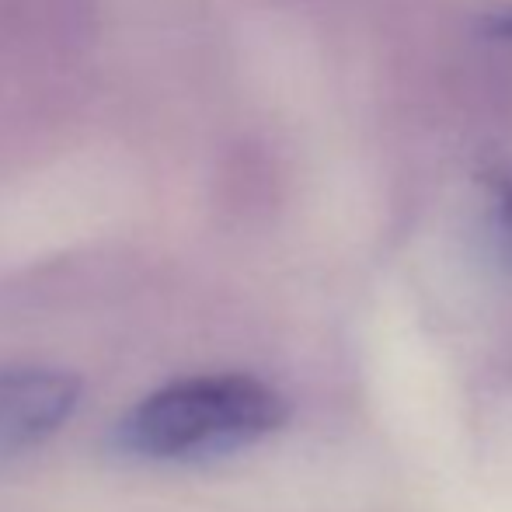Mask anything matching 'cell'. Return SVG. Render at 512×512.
I'll use <instances>...</instances> for the list:
<instances>
[{"label":"cell","mask_w":512,"mask_h":512,"mask_svg":"<svg viewBox=\"0 0 512 512\" xmlns=\"http://www.w3.org/2000/svg\"><path fill=\"white\" fill-rule=\"evenodd\" d=\"M290 405L248 373H199L150 391L115 425V446L150 464H199L237 453L286 425Z\"/></svg>","instance_id":"6da1fadb"},{"label":"cell","mask_w":512,"mask_h":512,"mask_svg":"<svg viewBox=\"0 0 512 512\" xmlns=\"http://www.w3.org/2000/svg\"><path fill=\"white\" fill-rule=\"evenodd\" d=\"M81 401V380L46 363H0V457L46 443Z\"/></svg>","instance_id":"7a4b0ae2"},{"label":"cell","mask_w":512,"mask_h":512,"mask_svg":"<svg viewBox=\"0 0 512 512\" xmlns=\"http://www.w3.org/2000/svg\"><path fill=\"white\" fill-rule=\"evenodd\" d=\"M95 32V0H0V63L25 67L74 53Z\"/></svg>","instance_id":"3957f363"},{"label":"cell","mask_w":512,"mask_h":512,"mask_svg":"<svg viewBox=\"0 0 512 512\" xmlns=\"http://www.w3.org/2000/svg\"><path fill=\"white\" fill-rule=\"evenodd\" d=\"M481 35L488 39H499V42H512V11H495V14H485L478 25Z\"/></svg>","instance_id":"277c9868"},{"label":"cell","mask_w":512,"mask_h":512,"mask_svg":"<svg viewBox=\"0 0 512 512\" xmlns=\"http://www.w3.org/2000/svg\"><path fill=\"white\" fill-rule=\"evenodd\" d=\"M499 230L512 251V182L499 185Z\"/></svg>","instance_id":"5b68a950"}]
</instances>
